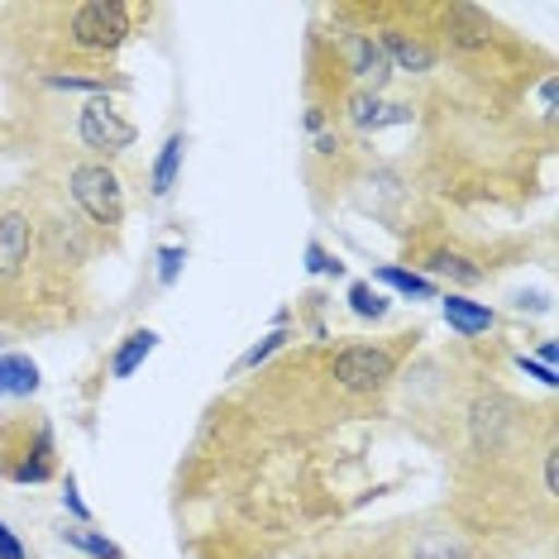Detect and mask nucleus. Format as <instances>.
Masks as SVG:
<instances>
[{"mask_svg": "<svg viewBox=\"0 0 559 559\" xmlns=\"http://www.w3.org/2000/svg\"><path fill=\"white\" fill-rule=\"evenodd\" d=\"M154 349H158V335H154V330H148V325L130 330V335L120 340V349L110 354V378H120V383H124V378H134Z\"/></svg>", "mask_w": 559, "mask_h": 559, "instance_id": "obj_12", "label": "nucleus"}, {"mask_svg": "<svg viewBox=\"0 0 559 559\" xmlns=\"http://www.w3.org/2000/svg\"><path fill=\"white\" fill-rule=\"evenodd\" d=\"M182 263H187L182 245H163L158 249V287H173L177 277H182Z\"/></svg>", "mask_w": 559, "mask_h": 559, "instance_id": "obj_23", "label": "nucleus"}, {"mask_svg": "<svg viewBox=\"0 0 559 559\" xmlns=\"http://www.w3.org/2000/svg\"><path fill=\"white\" fill-rule=\"evenodd\" d=\"M78 139L92 148V154L116 158V154H124V148L134 144L139 130H134V120L120 116V106L110 96H92L82 106V116H78Z\"/></svg>", "mask_w": 559, "mask_h": 559, "instance_id": "obj_3", "label": "nucleus"}, {"mask_svg": "<svg viewBox=\"0 0 559 559\" xmlns=\"http://www.w3.org/2000/svg\"><path fill=\"white\" fill-rule=\"evenodd\" d=\"M545 498H559V454H545Z\"/></svg>", "mask_w": 559, "mask_h": 559, "instance_id": "obj_27", "label": "nucleus"}, {"mask_svg": "<svg viewBox=\"0 0 559 559\" xmlns=\"http://www.w3.org/2000/svg\"><path fill=\"white\" fill-rule=\"evenodd\" d=\"M498 426H502L498 402H492V406H488V402H478V406H474V440L492 450V444H498Z\"/></svg>", "mask_w": 559, "mask_h": 559, "instance_id": "obj_21", "label": "nucleus"}, {"mask_svg": "<svg viewBox=\"0 0 559 559\" xmlns=\"http://www.w3.org/2000/svg\"><path fill=\"white\" fill-rule=\"evenodd\" d=\"M0 559H29V550H24L20 536L5 526V521H0Z\"/></svg>", "mask_w": 559, "mask_h": 559, "instance_id": "obj_26", "label": "nucleus"}, {"mask_svg": "<svg viewBox=\"0 0 559 559\" xmlns=\"http://www.w3.org/2000/svg\"><path fill=\"white\" fill-rule=\"evenodd\" d=\"M516 364H521V373H531L536 383H545V388H555L559 378H555V368L550 364H540V359H531V354H516Z\"/></svg>", "mask_w": 559, "mask_h": 559, "instance_id": "obj_25", "label": "nucleus"}, {"mask_svg": "<svg viewBox=\"0 0 559 559\" xmlns=\"http://www.w3.org/2000/svg\"><path fill=\"white\" fill-rule=\"evenodd\" d=\"M345 116H349L354 130L373 134V130H392V124H412V106H388L378 92H354Z\"/></svg>", "mask_w": 559, "mask_h": 559, "instance_id": "obj_8", "label": "nucleus"}, {"mask_svg": "<svg viewBox=\"0 0 559 559\" xmlns=\"http://www.w3.org/2000/svg\"><path fill=\"white\" fill-rule=\"evenodd\" d=\"M62 507H68V516L78 521V526H92V507L82 502V492H78V478H62Z\"/></svg>", "mask_w": 559, "mask_h": 559, "instance_id": "obj_24", "label": "nucleus"}, {"mask_svg": "<svg viewBox=\"0 0 559 559\" xmlns=\"http://www.w3.org/2000/svg\"><path fill=\"white\" fill-rule=\"evenodd\" d=\"M426 269L430 273H440V277H450V283H460V287H474L483 283V269L468 253H454V249H440V253H430L426 259Z\"/></svg>", "mask_w": 559, "mask_h": 559, "instance_id": "obj_16", "label": "nucleus"}, {"mask_svg": "<svg viewBox=\"0 0 559 559\" xmlns=\"http://www.w3.org/2000/svg\"><path fill=\"white\" fill-rule=\"evenodd\" d=\"M555 354H559V349H555V340H545V345L536 349V359H540V364H550V368H555Z\"/></svg>", "mask_w": 559, "mask_h": 559, "instance_id": "obj_30", "label": "nucleus"}, {"mask_svg": "<svg viewBox=\"0 0 559 559\" xmlns=\"http://www.w3.org/2000/svg\"><path fill=\"white\" fill-rule=\"evenodd\" d=\"M287 340H292V330H287V325H277L273 335H263L259 345H249V349L235 359V378H239V373H249V368H259V364H269L277 349H287Z\"/></svg>", "mask_w": 559, "mask_h": 559, "instance_id": "obj_20", "label": "nucleus"}, {"mask_svg": "<svg viewBox=\"0 0 559 559\" xmlns=\"http://www.w3.org/2000/svg\"><path fill=\"white\" fill-rule=\"evenodd\" d=\"M335 148H340V139H335V134H316V154H321V158H330Z\"/></svg>", "mask_w": 559, "mask_h": 559, "instance_id": "obj_28", "label": "nucleus"}, {"mask_svg": "<svg viewBox=\"0 0 559 559\" xmlns=\"http://www.w3.org/2000/svg\"><path fill=\"white\" fill-rule=\"evenodd\" d=\"M378 48H383L392 72H412V78H426V72H436V62H440L436 48H430L421 34H412V29H383Z\"/></svg>", "mask_w": 559, "mask_h": 559, "instance_id": "obj_6", "label": "nucleus"}, {"mask_svg": "<svg viewBox=\"0 0 559 559\" xmlns=\"http://www.w3.org/2000/svg\"><path fill=\"white\" fill-rule=\"evenodd\" d=\"M62 540L78 545V550H82V555H92V559H130L110 536H100V531H92V526H78V521H72V526L62 531Z\"/></svg>", "mask_w": 559, "mask_h": 559, "instance_id": "obj_18", "label": "nucleus"}, {"mask_svg": "<svg viewBox=\"0 0 559 559\" xmlns=\"http://www.w3.org/2000/svg\"><path fill=\"white\" fill-rule=\"evenodd\" d=\"M340 58H345V68L354 72L359 92H383L392 82V68H388V58H383V48H378L373 34H345Z\"/></svg>", "mask_w": 559, "mask_h": 559, "instance_id": "obj_5", "label": "nucleus"}, {"mask_svg": "<svg viewBox=\"0 0 559 559\" xmlns=\"http://www.w3.org/2000/svg\"><path fill=\"white\" fill-rule=\"evenodd\" d=\"M68 187L92 225H100V230H120L124 225V187L110 163H78L68 173Z\"/></svg>", "mask_w": 559, "mask_h": 559, "instance_id": "obj_1", "label": "nucleus"}, {"mask_svg": "<svg viewBox=\"0 0 559 559\" xmlns=\"http://www.w3.org/2000/svg\"><path fill=\"white\" fill-rule=\"evenodd\" d=\"M39 392V364L29 354H0V402L34 397Z\"/></svg>", "mask_w": 559, "mask_h": 559, "instance_id": "obj_11", "label": "nucleus"}, {"mask_svg": "<svg viewBox=\"0 0 559 559\" xmlns=\"http://www.w3.org/2000/svg\"><path fill=\"white\" fill-rule=\"evenodd\" d=\"M440 316H444V325L454 330V335H464V340H474V335H488L492 330V307H483V301H468L464 292H444L440 297Z\"/></svg>", "mask_w": 559, "mask_h": 559, "instance_id": "obj_9", "label": "nucleus"}, {"mask_svg": "<svg viewBox=\"0 0 559 559\" xmlns=\"http://www.w3.org/2000/svg\"><path fill=\"white\" fill-rule=\"evenodd\" d=\"M307 273L311 277H345V263H340L325 245H316V239H311V245H307Z\"/></svg>", "mask_w": 559, "mask_h": 559, "instance_id": "obj_22", "label": "nucleus"}, {"mask_svg": "<svg viewBox=\"0 0 559 559\" xmlns=\"http://www.w3.org/2000/svg\"><path fill=\"white\" fill-rule=\"evenodd\" d=\"M321 124H325V116H321V110H311V116H307V130L321 134Z\"/></svg>", "mask_w": 559, "mask_h": 559, "instance_id": "obj_31", "label": "nucleus"}, {"mask_svg": "<svg viewBox=\"0 0 559 559\" xmlns=\"http://www.w3.org/2000/svg\"><path fill=\"white\" fill-rule=\"evenodd\" d=\"M182 154H187V134H182V130H173L168 139H163L158 158H154V173H148V192H154L158 201H163V197H173L177 177H182Z\"/></svg>", "mask_w": 559, "mask_h": 559, "instance_id": "obj_10", "label": "nucleus"}, {"mask_svg": "<svg viewBox=\"0 0 559 559\" xmlns=\"http://www.w3.org/2000/svg\"><path fill=\"white\" fill-rule=\"evenodd\" d=\"M412 559H478V550L464 536H454V531H426L412 545Z\"/></svg>", "mask_w": 559, "mask_h": 559, "instance_id": "obj_15", "label": "nucleus"}, {"mask_svg": "<svg viewBox=\"0 0 559 559\" xmlns=\"http://www.w3.org/2000/svg\"><path fill=\"white\" fill-rule=\"evenodd\" d=\"M72 44L82 53H110L130 39V5L120 0H86V5L72 10Z\"/></svg>", "mask_w": 559, "mask_h": 559, "instance_id": "obj_2", "label": "nucleus"}, {"mask_svg": "<svg viewBox=\"0 0 559 559\" xmlns=\"http://www.w3.org/2000/svg\"><path fill=\"white\" fill-rule=\"evenodd\" d=\"M555 92H559L555 78H545V82H540V106H545V110H555Z\"/></svg>", "mask_w": 559, "mask_h": 559, "instance_id": "obj_29", "label": "nucleus"}, {"mask_svg": "<svg viewBox=\"0 0 559 559\" xmlns=\"http://www.w3.org/2000/svg\"><path fill=\"white\" fill-rule=\"evenodd\" d=\"M53 92H86V96H110V92H124L120 78H86V72H48L44 78Z\"/></svg>", "mask_w": 559, "mask_h": 559, "instance_id": "obj_17", "label": "nucleus"}, {"mask_svg": "<svg viewBox=\"0 0 559 559\" xmlns=\"http://www.w3.org/2000/svg\"><path fill=\"white\" fill-rule=\"evenodd\" d=\"M330 378L345 392H378V388H388V378H392V354L378 345H349L335 354Z\"/></svg>", "mask_w": 559, "mask_h": 559, "instance_id": "obj_4", "label": "nucleus"}, {"mask_svg": "<svg viewBox=\"0 0 559 559\" xmlns=\"http://www.w3.org/2000/svg\"><path fill=\"white\" fill-rule=\"evenodd\" d=\"M349 311L359 316V321H383L392 311V301L373 283H349Z\"/></svg>", "mask_w": 559, "mask_h": 559, "instance_id": "obj_19", "label": "nucleus"}, {"mask_svg": "<svg viewBox=\"0 0 559 559\" xmlns=\"http://www.w3.org/2000/svg\"><path fill=\"white\" fill-rule=\"evenodd\" d=\"M373 283L392 287L397 297H416V301H440L436 283H430L426 273H412V269H397V263H383V269H373Z\"/></svg>", "mask_w": 559, "mask_h": 559, "instance_id": "obj_14", "label": "nucleus"}, {"mask_svg": "<svg viewBox=\"0 0 559 559\" xmlns=\"http://www.w3.org/2000/svg\"><path fill=\"white\" fill-rule=\"evenodd\" d=\"M444 29H450V44H460V48H483L492 39L488 34V15L474 5H454L450 15H444Z\"/></svg>", "mask_w": 559, "mask_h": 559, "instance_id": "obj_13", "label": "nucleus"}, {"mask_svg": "<svg viewBox=\"0 0 559 559\" xmlns=\"http://www.w3.org/2000/svg\"><path fill=\"white\" fill-rule=\"evenodd\" d=\"M34 249V221L24 211H0V277L24 273Z\"/></svg>", "mask_w": 559, "mask_h": 559, "instance_id": "obj_7", "label": "nucleus"}]
</instances>
